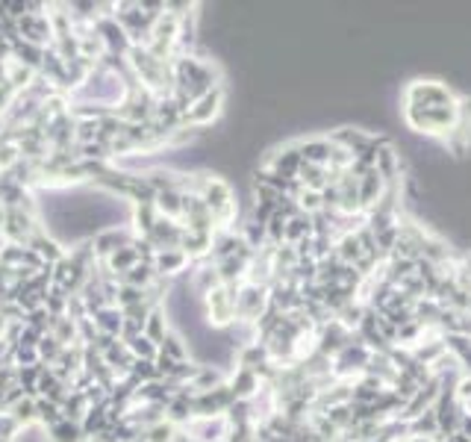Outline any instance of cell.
Returning <instances> with one entry per match:
<instances>
[{"label": "cell", "mask_w": 471, "mask_h": 442, "mask_svg": "<svg viewBox=\"0 0 471 442\" xmlns=\"http://www.w3.org/2000/svg\"><path fill=\"white\" fill-rule=\"evenodd\" d=\"M459 101L457 103H401V119L407 124V130L418 133V136L445 142L457 127Z\"/></svg>", "instance_id": "6da1fadb"}, {"label": "cell", "mask_w": 471, "mask_h": 442, "mask_svg": "<svg viewBox=\"0 0 471 442\" xmlns=\"http://www.w3.org/2000/svg\"><path fill=\"white\" fill-rule=\"evenodd\" d=\"M459 94L454 86L430 80V77H416L401 89V103H457Z\"/></svg>", "instance_id": "7a4b0ae2"}, {"label": "cell", "mask_w": 471, "mask_h": 442, "mask_svg": "<svg viewBox=\"0 0 471 442\" xmlns=\"http://www.w3.org/2000/svg\"><path fill=\"white\" fill-rule=\"evenodd\" d=\"M236 290L239 286L221 283L215 290L204 292L207 322L213 324V328H230V324L236 322Z\"/></svg>", "instance_id": "3957f363"}, {"label": "cell", "mask_w": 471, "mask_h": 442, "mask_svg": "<svg viewBox=\"0 0 471 442\" xmlns=\"http://www.w3.org/2000/svg\"><path fill=\"white\" fill-rule=\"evenodd\" d=\"M221 103H224V89H213L207 94H200L198 101H191L186 110H183V121L195 124V127H207V124H213L221 112Z\"/></svg>", "instance_id": "277c9868"}, {"label": "cell", "mask_w": 471, "mask_h": 442, "mask_svg": "<svg viewBox=\"0 0 471 442\" xmlns=\"http://www.w3.org/2000/svg\"><path fill=\"white\" fill-rule=\"evenodd\" d=\"M386 192H389V184L380 177L378 168H369L365 175H360V209H362V216H369L371 209L386 198Z\"/></svg>", "instance_id": "5b68a950"}, {"label": "cell", "mask_w": 471, "mask_h": 442, "mask_svg": "<svg viewBox=\"0 0 471 442\" xmlns=\"http://www.w3.org/2000/svg\"><path fill=\"white\" fill-rule=\"evenodd\" d=\"M301 166H304L301 148H297V142H289V145L277 148L272 157H268L265 171H272V175H280V177H297Z\"/></svg>", "instance_id": "8992f818"}, {"label": "cell", "mask_w": 471, "mask_h": 442, "mask_svg": "<svg viewBox=\"0 0 471 442\" xmlns=\"http://www.w3.org/2000/svg\"><path fill=\"white\" fill-rule=\"evenodd\" d=\"M374 168L380 171V177L386 180L389 186H398L403 162H401V153L395 151V145H392L389 139H383L378 151H374Z\"/></svg>", "instance_id": "52a82bcc"}, {"label": "cell", "mask_w": 471, "mask_h": 442, "mask_svg": "<svg viewBox=\"0 0 471 442\" xmlns=\"http://www.w3.org/2000/svg\"><path fill=\"white\" fill-rule=\"evenodd\" d=\"M451 153H466V148L471 145V98H463L459 101V115H457V127L454 133L442 142Z\"/></svg>", "instance_id": "ba28073f"}, {"label": "cell", "mask_w": 471, "mask_h": 442, "mask_svg": "<svg viewBox=\"0 0 471 442\" xmlns=\"http://www.w3.org/2000/svg\"><path fill=\"white\" fill-rule=\"evenodd\" d=\"M297 148H301V160L306 166H324L330 162V153H333V142L330 136H310V139H301L297 142Z\"/></svg>", "instance_id": "9c48e42d"}, {"label": "cell", "mask_w": 471, "mask_h": 442, "mask_svg": "<svg viewBox=\"0 0 471 442\" xmlns=\"http://www.w3.org/2000/svg\"><path fill=\"white\" fill-rule=\"evenodd\" d=\"M442 342H445L448 354L454 357L457 369L463 374H471V336H466V333H445V336H442Z\"/></svg>", "instance_id": "30bf717a"}, {"label": "cell", "mask_w": 471, "mask_h": 442, "mask_svg": "<svg viewBox=\"0 0 471 442\" xmlns=\"http://www.w3.org/2000/svg\"><path fill=\"white\" fill-rule=\"evenodd\" d=\"M189 263V257L180 251V248H166L159 257H157V272L162 274H175V272H183Z\"/></svg>", "instance_id": "8fae6325"}, {"label": "cell", "mask_w": 471, "mask_h": 442, "mask_svg": "<svg viewBox=\"0 0 471 442\" xmlns=\"http://www.w3.org/2000/svg\"><path fill=\"white\" fill-rule=\"evenodd\" d=\"M410 425V434L416 437H439V422H436V407L425 410L421 416H416L412 422H407Z\"/></svg>", "instance_id": "7c38bea8"}, {"label": "cell", "mask_w": 471, "mask_h": 442, "mask_svg": "<svg viewBox=\"0 0 471 442\" xmlns=\"http://www.w3.org/2000/svg\"><path fill=\"white\" fill-rule=\"evenodd\" d=\"M454 398L459 407H471V374H459L457 383H454Z\"/></svg>", "instance_id": "4fadbf2b"}, {"label": "cell", "mask_w": 471, "mask_h": 442, "mask_svg": "<svg viewBox=\"0 0 471 442\" xmlns=\"http://www.w3.org/2000/svg\"><path fill=\"white\" fill-rule=\"evenodd\" d=\"M457 430H459L463 437L471 439V413H468V410L463 413V416H459V428H457Z\"/></svg>", "instance_id": "5bb4252c"}, {"label": "cell", "mask_w": 471, "mask_h": 442, "mask_svg": "<svg viewBox=\"0 0 471 442\" xmlns=\"http://www.w3.org/2000/svg\"><path fill=\"white\" fill-rule=\"evenodd\" d=\"M395 442H439V437H416V434H407V437H401Z\"/></svg>", "instance_id": "9a60e30c"}, {"label": "cell", "mask_w": 471, "mask_h": 442, "mask_svg": "<svg viewBox=\"0 0 471 442\" xmlns=\"http://www.w3.org/2000/svg\"><path fill=\"white\" fill-rule=\"evenodd\" d=\"M466 298H468V315H471V283H468V290H466Z\"/></svg>", "instance_id": "2e32d148"}]
</instances>
